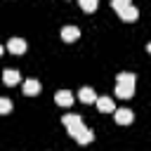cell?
<instances>
[{"instance_id": "obj_1", "label": "cell", "mask_w": 151, "mask_h": 151, "mask_svg": "<svg viewBox=\"0 0 151 151\" xmlns=\"http://www.w3.org/2000/svg\"><path fill=\"white\" fill-rule=\"evenodd\" d=\"M68 134H71V137H73L78 144H90V142L94 139V132H92V130H90L85 123H83V125H78L76 130H71Z\"/></svg>"}, {"instance_id": "obj_2", "label": "cell", "mask_w": 151, "mask_h": 151, "mask_svg": "<svg viewBox=\"0 0 151 151\" xmlns=\"http://www.w3.org/2000/svg\"><path fill=\"white\" fill-rule=\"evenodd\" d=\"M118 17L123 19V21H137V17H139V9L130 2V5H123L120 9H118Z\"/></svg>"}, {"instance_id": "obj_3", "label": "cell", "mask_w": 151, "mask_h": 151, "mask_svg": "<svg viewBox=\"0 0 151 151\" xmlns=\"http://www.w3.org/2000/svg\"><path fill=\"white\" fill-rule=\"evenodd\" d=\"M113 118H116L118 125H130V123L134 120V113H132L130 109L123 106V109H116V111H113Z\"/></svg>"}, {"instance_id": "obj_4", "label": "cell", "mask_w": 151, "mask_h": 151, "mask_svg": "<svg viewBox=\"0 0 151 151\" xmlns=\"http://www.w3.org/2000/svg\"><path fill=\"white\" fill-rule=\"evenodd\" d=\"M26 40L24 38H9V42H7V50L12 52V54H24L26 52Z\"/></svg>"}, {"instance_id": "obj_5", "label": "cell", "mask_w": 151, "mask_h": 151, "mask_svg": "<svg viewBox=\"0 0 151 151\" xmlns=\"http://www.w3.org/2000/svg\"><path fill=\"white\" fill-rule=\"evenodd\" d=\"M19 80H21V73L17 68H5L2 71V83L5 85H17Z\"/></svg>"}, {"instance_id": "obj_6", "label": "cell", "mask_w": 151, "mask_h": 151, "mask_svg": "<svg viewBox=\"0 0 151 151\" xmlns=\"http://www.w3.org/2000/svg\"><path fill=\"white\" fill-rule=\"evenodd\" d=\"M61 123H64V125H66V130L71 132V130H76L78 125H83V118H80L78 113H66V116L61 118Z\"/></svg>"}, {"instance_id": "obj_7", "label": "cell", "mask_w": 151, "mask_h": 151, "mask_svg": "<svg viewBox=\"0 0 151 151\" xmlns=\"http://www.w3.org/2000/svg\"><path fill=\"white\" fill-rule=\"evenodd\" d=\"M61 38H64L66 42H73V40L80 38V28H78V26H64V28H61Z\"/></svg>"}, {"instance_id": "obj_8", "label": "cell", "mask_w": 151, "mask_h": 151, "mask_svg": "<svg viewBox=\"0 0 151 151\" xmlns=\"http://www.w3.org/2000/svg\"><path fill=\"white\" fill-rule=\"evenodd\" d=\"M42 90V85H40V80H33V78H28V80H24V94H28V97H33V94H38Z\"/></svg>"}, {"instance_id": "obj_9", "label": "cell", "mask_w": 151, "mask_h": 151, "mask_svg": "<svg viewBox=\"0 0 151 151\" xmlns=\"http://www.w3.org/2000/svg\"><path fill=\"white\" fill-rule=\"evenodd\" d=\"M116 94H118L120 99H130V97L134 94V85H130V83H118V85H116Z\"/></svg>"}, {"instance_id": "obj_10", "label": "cell", "mask_w": 151, "mask_h": 151, "mask_svg": "<svg viewBox=\"0 0 151 151\" xmlns=\"http://www.w3.org/2000/svg\"><path fill=\"white\" fill-rule=\"evenodd\" d=\"M54 101H57L59 106H71V104H73V92H68V90H59V92L54 94Z\"/></svg>"}, {"instance_id": "obj_11", "label": "cell", "mask_w": 151, "mask_h": 151, "mask_svg": "<svg viewBox=\"0 0 151 151\" xmlns=\"http://www.w3.org/2000/svg\"><path fill=\"white\" fill-rule=\"evenodd\" d=\"M78 99H80V101H85V104H92V101H97V94H94V90H92V87H87V85H85V87H80V90H78Z\"/></svg>"}, {"instance_id": "obj_12", "label": "cell", "mask_w": 151, "mask_h": 151, "mask_svg": "<svg viewBox=\"0 0 151 151\" xmlns=\"http://www.w3.org/2000/svg\"><path fill=\"white\" fill-rule=\"evenodd\" d=\"M97 109H99L101 113H113V111H116L111 97H97Z\"/></svg>"}, {"instance_id": "obj_13", "label": "cell", "mask_w": 151, "mask_h": 151, "mask_svg": "<svg viewBox=\"0 0 151 151\" xmlns=\"http://www.w3.org/2000/svg\"><path fill=\"white\" fill-rule=\"evenodd\" d=\"M118 83H130V85H134L137 83V76L134 73H127V71H123V73H118V78H116Z\"/></svg>"}, {"instance_id": "obj_14", "label": "cell", "mask_w": 151, "mask_h": 151, "mask_svg": "<svg viewBox=\"0 0 151 151\" xmlns=\"http://www.w3.org/2000/svg\"><path fill=\"white\" fill-rule=\"evenodd\" d=\"M80 7H83V12H94L99 7V0H80Z\"/></svg>"}, {"instance_id": "obj_15", "label": "cell", "mask_w": 151, "mask_h": 151, "mask_svg": "<svg viewBox=\"0 0 151 151\" xmlns=\"http://www.w3.org/2000/svg\"><path fill=\"white\" fill-rule=\"evenodd\" d=\"M9 111H12V101L0 97V113H9Z\"/></svg>"}, {"instance_id": "obj_16", "label": "cell", "mask_w": 151, "mask_h": 151, "mask_svg": "<svg viewBox=\"0 0 151 151\" xmlns=\"http://www.w3.org/2000/svg\"><path fill=\"white\" fill-rule=\"evenodd\" d=\"M146 52H149V54H151V42H149V45H146Z\"/></svg>"}, {"instance_id": "obj_17", "label": "cell", "mask_w": 151, "mask_h": 151, "mask_svg": "<svg viewBox=\"0 0 151 151\" xmlns=\"http://www.w3.org/2000/svg\"><path fill=\"white\" fill-rule=\"evenodd\" d=\"M2 52H5V47H2V45H0V57H2Z\"/></svg>"}, {"instance_id": "obj_18", "label": "cell", "mask_w": 151, "mask_h": 151, "mask_svg": "<svg viewBox=\"0 0 151 151\" xmlns=\"http://www.w3.org/2000/svg\"><path fill=\"white\" fill-rule=\"evenodd\" d=\"M123 2H132V0H123Z\"/></svg>"}]
</instances>
